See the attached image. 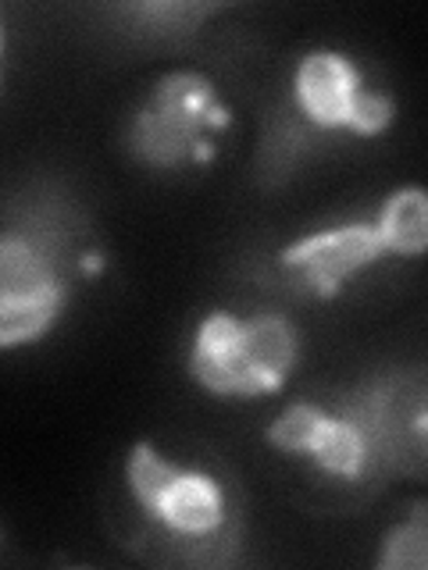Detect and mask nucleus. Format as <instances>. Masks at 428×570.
Instances as JSON below:
<instances>
[{"label":"nucleus","instance_id":"9","mask_svg":"<svg viewBox=\"0 0 428 570\" xmlns=\"http://www.w3.org/2000/svg\"><path fill=\"white\" fill-rule=\"evenodd\" d=\"M386 254L421 257L428 254V189L403 186L386 196V204L374 218Z\"/></svg>","mask_w":428,"mask_h":570},{"label":"nucleus","instance_id":"1","mask_svg":"<svg viewBox=\"0 0 428 570\" xmlns=\"http://www.w3.org/2000/svg\"><path fill=\"white\" fill-rule=\"evenodd\" d=\"M68 278L61 239L40 228H8L0 239V346L43 338L65 311Z\"/></svg>","mask_w":428,"mask_h":570},{"label":"nucleus","instance_id":"3","mask_svg":"<svg viewBox=\"0 0 428 570\" xmlns=\"http://www.w3.org/2000/svg\"><path fill=\"white\" fill-rule=\"evenodd\" d=\"M386 254L374 222H350L339 228L311 232L282 249V267L311 296H335L357 272H364Z\"/></svg>","mask_w":428,"mask_h":570},{"label":"nucleus","instance_id":"11","mask_svg":"<svg viewBox=\"0 0 428 570\" xmlns=\"http://www.w3.org/2000/svg\"><path fill=\"white\" fill-rule=\"evenodd\" d=\"M382 570H428V507L418 503L407 521L392 524L379 549Z\"/></svg>","mask_w":428,"mask_h":570},{"label":"nucleus","instance_id":"13","mask_svg":"<svg viewBox=\"0 0 428 570\" xmlns=\"http://www.w3.org/2000/svg\"><path fill=\"white\" fill-rule=\"evenodd\" d=\"M214 11L211 4H133L125 8V14L139 18V22H150V32H186L193 29L196 18H204Z\"/></svg>","mask_w":428,"mask_h":570},{"label":"nucleus","instance_id":"7","mask_svg":"<svg viewBox=\"0 0 428 570\" xmlns=\"http://www.w3.org/2000/svg\"><path fill=\"white\" fill-rule=\"evenodd\" d=\"M243 343H246V356H250V367L257 374V385H261V396L264 392H275L285 385V379L293 374L296 367V356H300V335L293 328L290 317L282 314H254L243 321Z\"/></svg>","mask_w":428,"mask_h":570},{"label":"nucleus","instance_id":"8","mask_svg":"<svg viewBox=\"0 0 428 570\" xmlns=\"http://www.w3.org/2000/svg\"><path fill=\"white\" fill-rule=\"evenodd\" d=\"M308 456L325 474L343 478V481H364V478L374 474L368 442L361 435V428H357V421L347 414L343 406H339V410L325 406V421H321Z\"/></svg>","mask_w":428,"mask_h":570},{"label":"nucleus","instance_id":"6","mask_svg":"<svg viewBox=\"0 0 428 570\" xmlns=\"http://www.w3.org/2000/svg\"><path fill=\"white\" fill-rule=\"evenodd\" d=\"M225 492L204 471H178L172 489L160 499L154 521L186 542H201L225 528Z\"/></svg>","mask_w":428,"mask_h":570},{"label":"nucleus","instance_id":"5","mask_svg":"<svg viewBox=\"0 0 428 570\" xmlns=\"http://www.w3.org/2000/svg\"><path fill=\"white\" fill-rule=\"evenodd\" d=\"M364 94L361 71L339 50L303 53L293 76V97L300 115L318 129H353L357 100Z\"/></svg>","mask_w":428,"mask_h":570},{"label":"nucleus","instance_id":"10","mask_svg":"<svg viewBox=\"0 0 428 570\" xmlns=\"http://www.w3.org/2000/svg\"><path fill=\"white\" fill-rule=\"evenodd\" d=\"M178 471L183 468L172 463L168 456H160L150 442H136L133 453H129V463H125V481H129V492L136 499V507L147 517H154Z\"/></svg>","mask_w":428,"mask_h":570},{"label":"nucleus","instance_id":"4","mask_svg":"<svg viewBox=\"0 0 428 570\" xmlns=\"http://www.w3.org/2000/svg\"><path fill=\"white\" fill-rule=\"evenodd\" d=\"M189 374L214 396H261L257 374L250 367L243 343V317L228 311H211L196 325L189 346Z\"/></svg>","mask_w":428,"mask_h":570},{"label":"nucleus","instance_id":"12","mask_svg":"<svg viewBox=\"0 0 428 570\" xmlns=\"http://www.w3.org/2000/svg\"><path fill=\"white\" fill-rule=\"evenodd\" d=\"M321 421H325V406H321V403H308V400L290 403L272 424H268V442H272L275 450H282V453L308 456Z\"/></svg>","mask_w":428,"mask_h":570},{"label":"nucleus","instance_id":"2","mask_svg":"<svg viewBox=\"0 0 428 570\" xmlns=\"http://www.w3.org/2000/svg\"><path fill=\"white\" fill-rule=\"evenodd\" d=\"M228 111L201 71H172L139 104L129 121V150L147 168H178L207 154V132L222 129Z\"/></svg>","mask_w":428,"mask_h":570},{"label":"nucleus","instance_id":"14","mask_svg":"<svg viewBox=\"0 0 428 570\" xmlns=\"http://www.w3.org/2000/svg\"><path fill=\"white\" fill-rule=\"evenodd\" d=\"M418 439H421V445H425V450H428V403L421 406V414H418Z\"/></svg>","mask_w":428,"mask_h":570}]
</instances>
